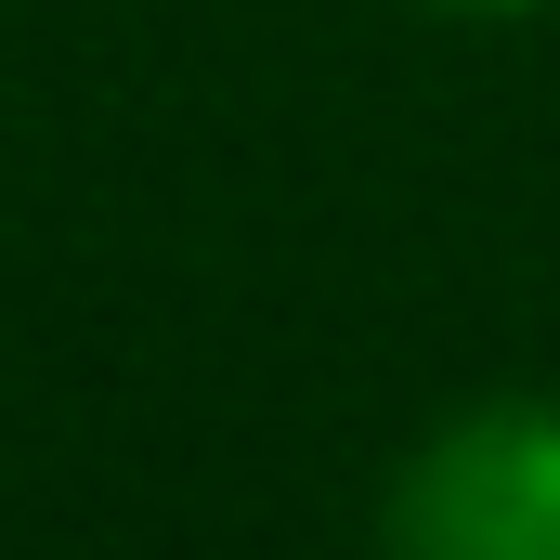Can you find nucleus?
<instances>
[{
  "label": "nucleus",
  "mask_w": 560,
  "mask_h": 560,
  "mask_svg": "<svg viewBox=\"0 0 560 560\" xmlns=\"http://www.w3.org/2000/svg\"><path fill=\"white\" fill-rule=\"evenodd\" d=\"M443 13H535V0H443Z\"/></svg>",
  "instance_id": "obj_2"
},
{
  "label": "nucleus",
  "mask_w": 560,
  "mask_h": 560,
  "mask_svg": "<svg viewBox=\"0 0 560 560\" xmlns=\"http://www.w3.org/2000/svg\"><path fill=\"white\" fill-rule=\"evenodd\" d=\"M392 560H560V405H456L392 482Z\"/></svg>",
  "instance_id": "obj_1"
}]
</instances>
